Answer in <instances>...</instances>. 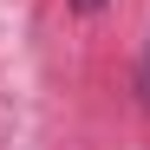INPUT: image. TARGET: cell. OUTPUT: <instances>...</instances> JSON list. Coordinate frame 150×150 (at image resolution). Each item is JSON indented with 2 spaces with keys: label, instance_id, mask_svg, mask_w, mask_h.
<instances>
[{
  "label": "cell",
  "instance_id": "obj_1",
  "mask_svg": "<svg viewBox=\"0 0 150 150\" xmlns=\"http://www.w3.org/2000/svg\"><path fill=\"white\" fill-rule=\"evenodd\" d=\"M72 7H79V13H98V7H105V0H72Z\"/></svg>",
  "mask_w": 150,
  "mask_h": 150
}]
</instances>
